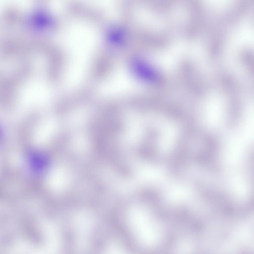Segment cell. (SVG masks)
<instances>
[{
    "instance_id": "1",
    "label": "cell",
    "mask_w": 254,
    "mask_h": 254,
    "mask_svg": "<svg viewBox=\"0 0 254 254\" xmlns=\"http://www.w3.org/2000/svg\"><path fill=\"white\" fill-rule=\"evenodd\" d=\"M249 6V0H237L220 13L211 36L210 50L214 57L221 54L231 32L247 12Z\"/></svg>"
},
{
    "instance_id": "2",
    "label": "cell",
    "mask_w": 254,
    "mask_h": 254,
    "mask_svg": "<svg viewBox=\"0 0 254 254\" xmlns=\"http://www.w3.org/2000/svg\"><path fill=\"white\" fill-rule=\"evenodd\" d=\"M218 77L225 102L228 124L234 126L240 121L243 113V91L237 78L230 70L221 69Z\"/></svg>"
},
{
    "instance_id": "3",
    "label": "cell",
    "mask_w": 254,
    "mask_h": 254,
    "mask_svg": "<svg viewBox=\"0 0 254 254\" xmlns=\"http://www.w3.org/2000/svg\"><path fill=\"white\" fill-rule=\"evenodd\" d=\"M240 59L254 81V49H242L240 53Z\"/></svg>"
}]
</instances>
